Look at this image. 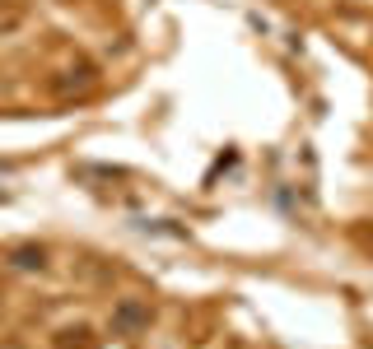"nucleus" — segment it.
<instances>
[{
  "mask_svg": "<svg viewBox=\"0 0 373 349\" xmlns=\"http://www.w3.org/2000/svg\"><path fill=\"white\" fill-rule=\"evenodd\" d=\"M10 261H14V266H23V271H42V261H47V256H42V247H19Z\"/></svg>",
  "mask_w": 373,
  "mask_h": 349,
  "instance_id": "f257e3e1",
  "label": "nucleus"
},
{
  "mask_svg": "<svg viewBox=\"0 0 373 349\" xmlns=\"http://www.w3.org/2000/svg\"><path fill=\"white\" fill-rule=\"evenodd\" d=\"M117 321H122V326H140V321H145V307L126 303V307H122V317H117Z\"/></svg>",
  "mask_w": 373,
  "mask_h": 349,
  "instance_id": "f03ea898",
  "label": "nucleus"
}]
</instances>
